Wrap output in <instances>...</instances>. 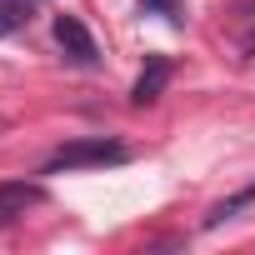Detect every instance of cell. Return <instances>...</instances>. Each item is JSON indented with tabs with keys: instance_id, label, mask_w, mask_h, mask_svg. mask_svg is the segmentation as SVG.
Listing matches in <instances>:
<instances>
[{
	"instance_id": "1",
	"label": "cell",
	"mask_w": 255,
	"mask_h": 255,
	"mask_svg": "<svg viewBox=\"0 0 255 255\" xmlns=\"http://www.w3.org/2000/svg\"><path fill=\"white\" fill-rule=\"evenodd\" d=\"M130 160V145H120L110 135H80V140H65L45 165L40 175H60V170H105V165H125Z\"/></svg>"
},
{
	"instance_id": "2",
	"label": "cell",
	"mask_w": 255,
	"mask_h": 255,
	"mask_svg": "<svg viewBox=\"0 0 255 255\" xmlns=\"http://www.w3.org/2000/svg\"><path fill=\"white\" fill-rule=\"evenodd\" d=\"M55 45L65 50V60H70V65H95V60H100L95 35H90V30H85V20H75V15H55Z\"/></svg>"
},
{
	"instance_id": "3",
	"label": "cell",
	"mask_w": 255,
	"mask_h": 255,
	"mask_svg": "<svg viewBox=\"0 0 255 255\" xmlns=\"http://www.w3.org/2000/svg\"><path fill=\"white\" fill-rule=\"evenodd\" d=\"M35 205H45V185L40 180H0V225L20 220Z\"/></svg>"
},
{
	"instance_id": "4",
	"label": "cell",
	"mask_w": 255,
	"mask_h": 255,
	"mask_svg": "<svg viewBox=\"0 0 255 255\" xmlns=\"http://www.w3.org/2000/svg\"><path fill=\"white\" fill-rule=\"evenodd\" d=\"M165 85H170V55H145V65H140V75L130 85V100L135 105H155L165 95Z\"/></svg>"
},
{
	"instance_id": "5",
	"label": "cell",
	"mask_w": 255,
	"mask_h": 255,
	"mask_svg": "<svg viewBox=\"0 0 255 255\" xmlns=\"http://www.w3.org/2000/svg\"><path fill=\"white\" fill-rule=\"evenodd\" d=\"M250 205H255V180H250V185H240V190H230V195H220V200L200 215V230H220L225 220H235V215H240V210H250Z\"/></svg>"
},
{
	"instance_id": "6",
	"label": "cell",
	"mask_w": 255,
	"mask_h": 255,
	"mask_svg": "<svg viewBox=\"0 0 255 255\" xmlns=\"http://www.w3.org/2000/svg\"><path fill=\"white\" fill-rule=\"evenodd\" d=\"M25 20H30V0H0V40L15 35Z\"/></svg>"
},
{
	"instance_id": "7",
	"label": "cell",
	"mask_w": 255,
	"mask_h": 255,
	"mask_svg": "<svg viewBox=\"0 0 255 255\" xmlns=\"http://www.w3.org/2000/svg\"><path fill=\"white\" fill-rule=\"evenodd\" d=\"M140 10H145V15H170V20H175L180 0H140Z\"/></svg>"
},
{
	"instance_id": "8",
	"label": "cell",
	"mask_w": 255,
	"mask_h": 255,
	"mask_svg": "<svg viewBox=\"0 0 255 255\" xmlns=\"http://www.w3.org/2000/svg\"><path fill=\"white\" fill-rule=\"evenodd\" d=\"M240 50H245V55H255V30L245 35V45H240Z\"/></svg>"
},
{
	"instance_id": "9",
	"label": "cell",
	"mask_w": 255,
	"mask_h": 255,
	"mask_svg": "<svg viewBox=\"0 0 255 255\" xmlns=\"http://www.w3.org/2000/svg\"><path fill=\"white\" fill-rule=\"evenodd\" d=\"M0 125H5V120H0Z\"/></svg>"
}]
</instances>
